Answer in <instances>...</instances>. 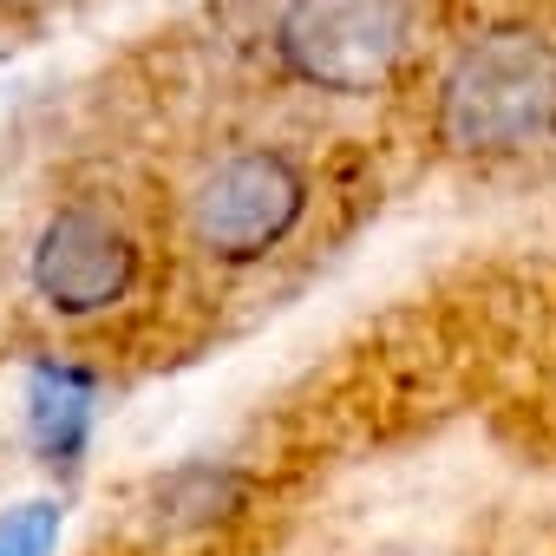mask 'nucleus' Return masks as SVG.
<instances>
[{
	"instance_id": "f257e3e1",
	"label": "nucleus",
	"mask_w": 556,
	"mask_h": 556,
	"mask_svg": "<svg viewBox=\"0 0 556 556\" xmlns=\"http://www.w3.org/2000/svg\"><path fill=\"white\" fill-rule=\"evenodd\" d=\"M432 138L465 164H504L556 144V34L497 21L458 40L432 79Z\"/></svg>"
},
{
	"instance_id": "f03ea898",
	"label": "nucleus",
	"mask_w": 556,
	"mask_h": 556,
	"mask_svg": "<svg viewBox=\"0 0 556 556\" xmlns=\"http://www.w3.org/2000/svg\"><path fill=\"white\" fill-rule=\"evenodd\" d=\"M315 210V177L289 144H229L177 190V236L210 268H255L289 249Z\"/></svg>"
},
{
	"instance_id": "7ed1b4c3",
	"label": "nucleus",
	"mask_w": 556,
	"mask_h": 556,
	"mask_svg": "<svg viewBox=\"0 0 556 556\" xmlns=\"http://www.w3.org/2000/svg\"><path fill=\"white\" fill-rule=\"evenodd\" d=\"M275 73L321 99H374L413 53V0H282L268 21Z\"/></svg>"
},
{
	"instance_id": "20e7f679",
	"label": "nucleus",
	"mask_w": 556,
	"mask_h": 556,
	"mask_svg": "<svg viewBox=\"0 0 556 556\" xmlns=\"http://www.w3.org/2000/svg\"><path fill=\"white\" fill-rule=\"evenodd\" d=\"M27 289L53 321H105L144 289V236L105 197H60L27 242Z\"/></svg>"
},
{
	"instance_id": "39448f33",
	"label": "nucleus",
	"mask_w": 556,
	"mask_h": 556,
	"mask_svg": "<svg viewBox=\"0 0 556 556\" xmlns=\"http://www.w3.org/2000/svg\"><path fill=\"white\" fill-rule=\"evenodd\" d=\"M21 432L40 471L79 478L92 432H99V374L66 354H34L21 374Z\"/></svg>"
},
{
	"instance_id": "423d86ee",
	"label": "nucleus",
	"mask_w": 556,
	"mask_h": 556,
	"mask_svg": "<svg viewBox=\"0 0 556 556\" xmlns=\"http://www.w3.org/2000/svg\"><path fill=\"white\" fill-rule=\"evenodd\" d=\"M242 504V471L216 465V458H197V465H177L164 484H157V517L170 530H210L216 517H229Z\"/></svg>"
},
{
	"instance_id": "0eeeda50",
	"label": "nucleus",
	"mask_w": 556,
	"mask_h": 556,
	"mask_svg": "<svg viewBox=\"0 0 556 556\" xmlns=\"http://www.w3.org/2000/svg\"><path fill=\"white\" fill-rule=\"evenodd\" d=\"M66 510L60 497H21L0 510V556H60Z\"/></svg>"
},
{
	"instance_id": "6e6552de",
	"label": "nucleus",
	"mask_w": 556,
	"mask_h": 556,
	"mask_svg": "<svg viewBox=\"0 0 556 556\" xmlns=\"http://www.w3.org/2000/svg\"><path fill=\"white\" fill-rule=\"evenodd\" d=\"M34 8H47V0H0V21H14V14H34Z\"/></svg>"
}]
</instances>
